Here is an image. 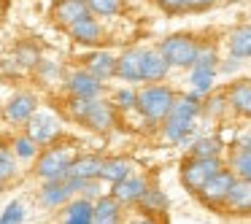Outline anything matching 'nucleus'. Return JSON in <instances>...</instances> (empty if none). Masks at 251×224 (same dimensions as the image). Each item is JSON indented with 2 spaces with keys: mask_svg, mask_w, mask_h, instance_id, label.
<instances>
[{
  "mask_svg": "<svg viewBox=\"0 0 251 224\" xmlns=\"http://www.w3.org/2000/svg\"><path fill=\"white\" fill-rule=\"evenodd\" d=\"M170 65L165 62V57L159 54V49H146L143 51V81H162L168 76Z\"/></svg>",
  "mask_w": 251,
  "mask_h": 224,
  "instance_id": "obj_19",
  "label": "nucleus"
},
{
  "mask_svg": "<svg viewBox=\"0 0 251 224\" xmlns=\"http://www.w3.org/2000/svg\"><path fill=\"white\" fill-rule=\"evenodd\" d=\"M62 224H92V202L87 197L65 202V222Z\"/></svg>",
  "mask_w": 251,
  "mask_h": 224,
  "instance_id": "obj_23",
  "label": "nucleus"
},
{
  "mask_svg": "<svg viewBox=\"0 0 251 224\" xmlns=\"http://www.w3.org/2000/svg\"><path fill=\"white\" fill-rule=\"evenodd\" d=\"M240 149H251V130L246 132L243 138H240Z\"/></svg>",
  "mask_w": 251,
  "mask_h": 224,
  "instance_id": "obj_39",
  "label": "nucleus"
},
{
  "mask_svg": "<svg viewBox=\"0 0 251 224\" xmlns=\"http://www.w3.org/2000/svg\"><path fill=\"white\" fill-rule=\"evenodd\" d=\"M68 33H71V38L76 41V44L95 46V44H100V41H103V25H100L98 17L87 14V17H81L78 22H73L71 27H68Z\"/></svg>",
  "mask_w": 251,
  "mask_h": 224,
  "instance_id": "obj_13",
  "label": "nucleus"
},
{
  "mask_svg": "<svg viewBox=\"0 0 251 224\" xmlns=\"http://www.w3.org/2000/svg\"><path fill=\"white\" fill-rule=\"evenodd\" d=\"M238 68H240V60H238V57H232V60L222 62V71H224V73H235Z\"/></svg>",
  "mask_w": 251,
  "mask_h": 224,
  "instance_id": "obj_38",
  "label": "nucleus"
},
{
  "mask_svg": "<svg viewBox=\"0 0 251 224\" xmlns=\"http://www.w3.org/2000/svg\"><path fill=\"white\" fill-rule=\"evenodd\" d=\"M219 65V54H216V46H208V44H200L197 46V57H195V65L192 68H216Z\"/></svg>",
  "mask_w": 251,
  "mask_h": 224,
  "instance_id": "obj_30",
  "label": "nucleus"
},
{
  "mask_svg": "<svg viewBox=\"0 0 251 224\" xmlns=\"http://www.w3.org/2000/svg\"><path fill=\"white\" fill-rule=\"evenodd\" d=\"M227 100L235 114L251 116V81H235L227 89Z\"/></svg>",
  "mask_w": 251,
  "mask_h": 224,
  "instance_id": "obj_20",
  "label": "nucleus"
},
{
  "mask_svg": "<svg viewBox=\"0 0 251 224\" xmlns=\"http://www.w3.org/2000/svg\"><path fill=\"white\" fill-rule=\"evenodd\" d=\"M25 222V205L19 200L8 202L6 211L0 213V224H22Z\"/></svg>",
  "mask_w": 251,
  "mask_h": 224,
  "instance_id": "obj_33",
  "label": "nucleus"
},
{
  "mask_svg": "<svg viewBox=\"0 0 251 224\" xmlns=\"http://www.w3.org/2000/svg\"><path fill=\"white\" fill-rule=\"evenodd\" d=\"M73 159H76V151H73L71 146H51L49 143V149H46V151L38 157V162H35V173H38L44 181L65 178Z\"/></svg>",
  "mask_w": 251,
  "mask_h": 224,
  "instance_id": "obj_4",
  "label": "nucleus"
},
{
  "mask_svg": "<svg viewBox=\"0 0 251 224\" xmlns=\"http://www.w3.org/2000/svg\"><path fill=\"white\" fill-rule=\"evenodd\" d=\"M146 178H141V175H125L122 181H116L114 189H111V197H114L116 202H122V205H127V202H138L141 200V195L146 192Z\"/></svg>",
  "mask_w": 251,
  "mask_h": 224,
  "instance_id": "obj_15",
  "label": "nucleus"
},
{
  "mask_svg": "<svg viewBox=\"0 0 251 224\" xmlns=\"http://www.w3.org/2000/svg\"><path fill=\"white\" fill-rule=\"evenodd\" d=\"M68 114L73 122L89 127L95 132H108L116 124V108L114 103L103 98H71L68 103Z\"/></svg>",
  "mask_w": 251,
  "mask_h": 224,
  "instance_id": "obj_1",
  "label": "nucleus"
},
{
  "mask_svg": "<svg viewBox=\"0 0 251 224\" xmlns=\"http://www.w3.org/2000/svg\"><path fill=\"white\" fill-rule=\"evenodd\" d=\"M35 151H38V143L33 141V138L27 135H19L17 141H14V154H19L22 159H33Z\"/></svg>",
  "mask_w": 251,
  "mask_h": 224,
  "instance_id": "obj_34",
  "label": "nucleus"
},
{
  "mask_svg": "<svg viewBox=\"0 0 251 224\" xmlns=\"http://www.w3.org/2000/svg\"><path fill=\"white\" fill-rule=\"evenodd\" d=\"M89 8L84 0H57L54 8H51V19L62 27H71L73 22H78L81 17H87Z\"/></svg>",
  "mask_w": 251,
  "mask_h": 224,
  "instance_id": "obj_16",
  "label": "nucleus"
},
{
  "mask_svg": "<svg viewBox=\"0 0 251 224\" xmlns=\"http://www.w3.org/2000/svg\"><path fill=\"white\" fill-rule=\"evenodd\" d=\"M197 114H200V103H197V98H176L170 114L162 119L165 122V138L173 141V143L184 141L186 132L195 127Z\"/></svg>",
  "mask_w": 251,
  "mask_h": 224,
  "instance_id": "obj_2",
  "label": "nucleus"
},
{
  "mask_svg": "<svg viewBox=\"0 0 251 224\" xmlns=\"http://www.w3.org/2000/svg\"><path fill=\"white\" fill-rule=\"evenodd\" d=\"M122 222V202H116L111 195L98 197L92 202V224H119Z\"/></svg>",
  "mask_w": 251,
  "mask_h": 224,
  "instance_id": "obj_17",
  "label": "nucleus"
},
{
  "mask_svg": "<svg viewBox=\"0 0 251 224\" xmlns=\"http://www.w3.org/2000/svg\"><path fill=\"white\" fill-rule=\"evenodd\" d=\"M130 173H132L130 159L114 157V159H103V165H100V175H98V178H103V181H111V184H116V181H122L125 175H130Z\"/></svg>",
  "mask_w": 251,
  "mask_h": 224,
  "instance_id": "obj_24",
  "label": "nucleus"
},
{
  "mask_svg": "<svg viewBox=\"0 0 251 224\" xmlns=\"http://www.w3.org/2000/svg\"><path fill=\"white\" fill-rule=\"evenodd\" d=\"M224 165L219 157H189L184 162V168H181V181H184V186L189 192H200V186L205 184L208 178H211L213 173H219Z\"/></svg>",
  "mask_w": 251,
  "mask_h": 224,
  "instance_id": "obj_6",
  "label": "nucleus"
},
{
  "mask_svg": "<svg viewBox=\"0 0 251 224\" xmlns=\"http://www.w3.org/2000/svg\"><path fill=\"white\" fill-rule=\"evenodd\" d=\"M176 92L170 87H162V84H151V87L141 89L135 95V108L146 116L149 122H162L165 116L173 108Z\"/></svg>",
  "mask_w": 251,
  "mask_h": 224,
  "instance_id": "obj_3",
  "label": "nucleus"
},
{
  "mask_svg": "<svg viewBox=\"0 0 251 224\" xmlns=\"http://www.w3.org/2000/svg\"><path fill=\"white\" fill-rule=\"evenodd\" d=\"M219 151H222V143L216 138H200L192 146V157H219Z\"/></svg>",
  "mask_w": 251,
  "mask_h": 224,
  "instance_id": "obj_31",
  "label": "nucleus"
},
{
  "mask_svg": "<svg viewBox=\"0 0 251 224\" xmlns=\"http://www.w3.org/2000/svg\"><path fill=\"white\" fill-rule=\"evenodd\" d=\"M229 213H251V181L249 178H235L229 186L227 197L222 202Z\"/></svg>",
  "mask_w": 251,
  "mask_h": 224,
  "instance_id": "obj_12",
  "label": "nucleus"
},
{
  "mask_svg": "<svg viewBox=\"0 0 251 224\" xmlns=\"http://www.w3.org/2000/svg\"><path fill=\"white\" fill-rule=\"evenodd\" d=\"M138 202H141V208L146 213H159V211H165V208H168V197H165L159 189H146Z\"/></svg>",
  "mask_w": 251,
  "mask_h": 224,
  "instance_id": "obj_29",
  "label": "nucleus"
},
{
  "mask_svg": "<svg viewBox=\"0 0 251 224\" xmlns=\"http://www.w3.org/2000/svg\"><path fill=\"white\" fill-rule=\"evenodd\" d=\"M87 71L95 78L105 81V78H111L116 73V57L108 54V51H95V54L87 57Z\"/></svg>",
  "mask_w": 251,
  "mask_h": 224,
  "instance_id": "obj_21",
  "label": "nucleus"
},
{
  "mask_svg": "<svg viewBox=\"0 0 251 224\" xmlns=\"http://www.w3.org/2000/svg\"><path fill=\"white\" fill-rule=\"evenodd\" d=\"M184 3H186V11H208L216 0H184Z\"/></svg>",
  "mask_w": 251,
  "mask_h": 224,
  "instance_id": "obj_37",
  "label": "nucleus"
},
{
  "mask_svg": "<svg viewBox=\"0 0 251 224\" xmlns=\"http://www.w3.org/2000/svg\"><path fill=\"white\" fill-rule=\"evenodd\" d=\"M197 46L200 44L192 35H170L157 49L170 68H192L195 65V57H197Z\"/></svg>",
  "mask_w": 251,
  "mask_h": 224,
  "instance_id": "obj_5",
  "label": "nucleus"
},
{
  "mask_svg": "<svg viewBox=\"0 0 251 224\" xmlns=\"http://www.w3.org/2000/svg\"><path fill=\"white\" fill-rule=\"evenodd\" d=\"M100 165H103V159L95 157V154H84V157H78L71 162V168H68V178H78V181H87V178H98L100 175Z\"/></svg>",
  "mask_w": 251,
  "mask_h": 224,
  "instance_id": "obj_18",
  "label": "nucleus"
},
{
  "mask_svg": "<svg viewBox=\"0 0 251 224\" xmlns=\"http://www.w3.org/2000/svg\"><path fill=\"white\" fill-rule=\"evenodd\" d=\"M17 175V159H14L11 149L0 146V181H8Z\"/></svg>",
  "mask_w": 251,
  "mask_h": 224,
  "instance_id": "obj_32",
  "label": "nucleus"
},
{
  "mask_svg": "<svg viewBox=\"0 0 251 224\" xmlns=\"http://www.w3.org/2000/svg\"><path fill=\"white\" fill-rule=\"evenodd\" d=\"M135 95L138 92H132V89H119V92L114 95V108H122V111L132 108V105H135Z\"/></svg>",
  "mask_w": 251,
  "mask_h": 224,
  "instance_id": "obj_35",
  "label": "nucleus"
},
{
  "mask_svg": "<svg viewBox=\"0 0 251 224\" xmlns=\"http://www.w3.org/2000/svg\"><path fill=\"white\" fill-rule=\"evenodd\" d=\"M216 81V68H192L189 84L195 92H211Z\"/></svg>",
  "mask_w": 251,
  "mask_h": 224,
  "instance_id": "obj_26",
  "label": "nucleus"
},
{
  "mask_svg": "<svg viewBox=\"0 0 251 224\" xmlns=\"http://www.w3.org/2000/svg\"><path fill=\"white\" fill-rule=\"evenodd\" d=\"M143 46H135V49H127L116 57V73L122 81H143Z\"/></svg>",
  "mask_w": 251,
  "mask_h": 224,
  "instance_id": "obj_11",
  "label": "nucleus"
},
{
  "mask_svg": "<svg viewBox=\"0 0 251 224\" xmlns=\"http://www.w3.org/2000/svg\"><path fill=\"white\" fill-rule=\"evenodd\" d=\"M0 192H3V181H0Z\"/></svg>",
  "mask_w": 251,
  "mask_h": 224,
  "instance_id": "obj_41",
  "label": "nucleus"
},
{
  "mask_svg": "<svg viewBox=\"0 0 251 224\" xmlns=\"http://www.w3.org/2000/svg\"><path fill=\"white\" fill-rule=\"evenodd\" d=\"M76 195L71 178H54V181H46L44 189H41V205L46 208H60L65 205L71 197Z\"/></svg>",
  "mask_w": 251,
  "mask_h": 224,
  "instance_id": "obj_14",
  "label": "nucleus"
},
{
  "mask_svg": "<svg viewBox=\"0 0 251 224\" xmlns=\"http://www.w3.org/2000/svg\"><path fill=\"white\" fill-rule=\"evenodd\" d=\"M229 170L235 173V178H249L251 181V149H238L229 157Z\"/></svg>",
  "mask_w": 251,
  "mask_h": 224,
  "instance_id": "obj_28",
  "label": "nucleus"
},
{
  "mask_svg": "<svg viewBox=\"0 0 251 224\" xmlns=\"http://www.w3.org/2000/svg\"><path fill=\"white\" fill-rule=\"evenodd\" d=\"M157 6L162 8L165 14H170V17H178V14L186 11V3H184V0H157Z\"/></svg>",
  "mask_w": 251,
  "mask_h": 224,
  "instance_id": "obj_36",
  "label": "nucleus"
},
{
  "mask_svg": "<svg viewBox=\"0 0 251 224\" xmlns=\"http://www.w3.org/2000/svg\"><path fill=\"white\" fill-rule=\"evenodd\" d=\"M130 224H157L154 219H149V216H138V219H132Z\"/></svg>",
  "mask_w": 251,
  "mask_h": 224,
  "instance_id": "obj_40",
  "label": "nucleus"
},
{
  "mask_svg": "<svg viewBox=\"0 0 251 224\" xmlns=\"http://www.w3.org/2000/svg\"><path fill=\"white\" fill-rule=\"evenodd\" d=\"M232 181H235V173L227 168H222L219 173H213L211 178L200 186L197 195H200V200L205 202V205H222L227 192H229V186H232Z\"/></svg>",
  "mask_w": 251,
  "mask_h": 224,
  "instance_id": "obj_8",
  "label": "nucleus"
},
{
  "mask_svg": "<svg viewBox=\"0 0 251 224\" xmlns=\"http://www.w3.org/2000/svg\"><path fill=\"white\" fill-rule=\"evenodd\" d=\"M62 132V124L54 114L49 111H35L33 116L27 119V138H33L38 146H49L60 138Z\"/></svg>",
  "mask_w": 251,
  "mask_h": 224,
  "instance_id": "obj_7",
  "label": "nucleus"
},
{
  "mask_svg": "<svg viewBox=\"0 0 251 224\" xmlns=\"http://www.w3.org/2000/svg\"><path fill=\"white\" fill-rule=\"evenodd\" d=\"M35 111H38V98L33 92H17L3 105V116L8 122H14V124H25Z\"/></svg>",
  "mask_w": 251,
  "mask_h": 224,
  "instance_id": "obj_10",
  "label": "nucleus"
},
{
  "mask_svg": "<svg viewBox=\"0 0 251 224\" xmlns=\"http://www.w3.org/2000/svg\"><path fill=\"white\" fill-rule=\"evenodd\" d=\"M65 87H68V92H71V98H100V92H103V81L95 78L87 68L68 73Z\"/></svg>",
  "mask_w": 251,
  "mask_h": 224,
  "instance_id": "obj_9",
  "label": "nucleus"
},
{
  "mask_svg": "<svg viewBox=\"0 0 251 224\" xmlns=\"http://www.w3.org/2000/svg\"><path fill=\"white\" fill-rule=\"evenodd\" d=\"M229 54L238 57V60H249L251 57V25H243V27H235L227 38Z\"/></svg>",
  "mask_w": 251,
  "mask_h": 224,
  "instance_id": "obj_22",
  "label": "nucleus"
},
{
  "mask_svg": "<svg viewBox=\"0 0 251 224\" xmlns=\"http://www.w3.org/2000/svg\"><path fill=\"white\" fill-rule=\"evenodd\" d=\"M8 62H14L19 71H35V65L41 62V54L33 44H19L14 49V54L8 57Z\"/></svg>",
  "mask_w": 251,
  "mask_h": 224,
  "instance_id": "obj_25",
  "label": "nucleus"
},
{
  "mask_svg": "<svg viewBox=\"0 0 251 224\" xmlns=\"http://www.w3.org/2000/svg\"><path fill=\"white\" fill-rule=\"evenodd\" d=\"M92 17H116L125 8V0H84Z\"/></svg>",
  "mask_w": 251,
  "mask_h": 224,
  "instance_id": "obj_27",
  "label": "nucleus"
}]
</instances>
